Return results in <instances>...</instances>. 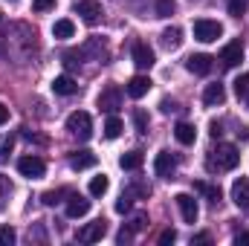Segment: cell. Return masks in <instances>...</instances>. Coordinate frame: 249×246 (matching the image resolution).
Masks as SVG:
<instances>
[{"instance_id": "cell-43", "label": "cell", "mask_w": 249, "mask_h": 246, "mask_svg": "<svg viewBox=\"0 0 249 246\" xmlns=\"http://www.w3.org/2000/svg\"><path fill=\"white\" fill-rule=\"evenodd\" d=\"M6 122H9V107L0 102V124H6Z\"/></svg>"}, {"instance_id": "cell-31", "label": "cell", "mask_w": 249, "mask_h": 246, "mask_svg": "<svg viewBox=\"0 0 249 246\" xmlns=\"http://www.w3.org/2000/svg\"><path fill=\"white\" fill-rule=\"evenodd\" d=\"M133 124H136V130H139V133H148V113H145L142 107H136V110H133Z\"/></svg>"}, {"instance_id": "cell-13", "label": "cell", "mask_w": 249, "mask_h": 246, "mask_svg": "<svg viewBox=\"0 0 249 246\" xmlns=\"http://www.w3.org/2000/svg\"><path fill=\"white\" fill-rule=\"evenodd\" d=\"M148 90H151V78H148V75H133V78L124 84V93H127L130 99H142Z\"/></svg>"}, {"instance_id": "cell-36", "label": "cell", "mask_w": 249, "mask_h": 246, "mask_svg": "<svg viewBox=\"0 0 249 246\" xmlns=\"http://www.w3.org/2000/svg\"><path fill=\"white\" fill-rule=\"evenodd\" d=\"M130 200H133V194H130V191H124L122 197H119V203H116V211H119V214L130 211Z\"/></svg>"}, {"instance_id": "cell-28", "label": "cell", "mask_w": 249, "mask_h": 246, "mask_svg": "<svg viewBox=\"0 0 249 246\" xmlns=\"http://www.w3.org/2000/svg\"><path fill=\"white\" fill-rule=\"evenodd\" d=\"M127 191H130V194H136V197H142V200H148V197H151V185L142 183V180H133V183L127 185Z\"/></svg>"}, {"instance_id": "cell-25", "label": "cell", "mask_w": 249, "mask_h": 246, "mask_svg": "<svg viewBox=\"0 0 249 246\" xmlns=\"http://www.w3.org/2000/svg\"><path fill=\"white\" fill-rule=\"evenodd\" d=\"M107 185H110V180H107L105 174H99V177L90 180V194H93V197H102V194L107 191Z\"/></svg>"}, {"instance_id": "cell-45", "label": "cell", "mask_w": 249, "mask_h": 246, "mask_svg": "<svg viewBox=\"0 0 249 246\" xmlns=\"http://www.w3.org/2000/svg\"><path fill=\"white\" fill-rule=\"evenodd\" d=\"M191 244H212V238H209V235H197Z\"/></svg>"}, {"instance_id": "cell-46", "label": "cell", "mask_w": 249, "mask_h": 246, "mask_svg": "<svg viewBox=\"0 0 249 246\" xmlns=\"http://www.w3.org/2000/svg\"><path fill=\"white\" fill-rule=\"evenodd\" d=\"M220 133H223V130H220V122H214L212 124V136H220Z\"/></svg>"}, {"instance_id": "cell-16", "label": "cell", "mask_w": 249, "mask_h": 246, "mask_svg": "<svg viewBox=\"0 0 249 246\" xmlns=\"http://www.w3.org/2000/svg\"><path fill=\"white\" fill-rule=\"evenodd\" d=\"M223 102H226L223 84H209L206 93H203V105H206V107H217V105H223Z\"/></svg>"}, {"instance_id": "cell-44", "label": "cell", "mask_w": 249, "mask_h": 246, "mask_svg": "<svg viewBox=\"0 0 249 246\" xmlns=\"http://www.w3.org/2000/svg\"><path fill=\"white\" fill-rule=\"evenodd\" d=\"M235 244H238V246H241V244H247V246H249V232H241V235L235 238Z\"/></svg>"}, {"instance_id": "cell-32", "label": "cell", "mask_w": 249, "mask_h": 246, "mask_svg": "<svg viewBox=\"0 0 249 246\" xmlns=\"http://www.w3.org/2000/svg\"><path fill=\"white\" fill-rule=\"evenodd\" d=\"M12 197V183H9V177L6 174H0V209L6 206V200Z\"/></svg>"}, {"instance_id": "cell-24", "label": "cell", "mask_w": 249, "mask_h": 246, "mask_svg": "<svg viewBox=\"0 0 249 246\" xmlns=\"http://www.w3.org/2000/svg\"><path fill=\"white\" fill-rule=\"evenodd\" d=\"M194 191H200V194H206L212 203H220V188L217 185H209V183H194Z\"/></svg>"}, {"instance_id": "cell-47", "label": "cell", "mask_w": 249, "mask_h": 246, "mask_svg": "<svg viewBox=\"0 0 249 246\" xmlns=\"http://www.w3.org/2000/svg\"><path fill=\"white\" fill-rule=\"evenodd\" d=\"M3 55H6V50H3V47H0V58H3Z\"/></svg>"}, {"instance_id": "cell-17", "label": "cell", "mask_w": 249, "mask_h": 246, "mask_svg": "<svg viewBox=\"0 0 249 246\" xmlns=\"http://www.w3.org/2000/svg\"><path fill=\"white\" fill-rule=\"evenodd\" d=\"M93 165H96V154H90V151H72L70 154V168L84 171V168H93Z\"/></svg>"}, {"instance_id": "cell-33", "label": "cell", "mask_w": 249, "mask_h": 246, "mask_svg": "<svg viewBox=\"0 0 249 246\" xmlns=\"http://www.w3.org/2000/svg\"><path fill=\"white\" fill-rule=\"evenodd\" d=\"M247 6H249V0H229V15L232 18H244Z\"/></svg>"}, {"instance_id": "cell-38", "label": "cell", "mask_w": 249, "mask_h": 246, "mask_svg": "<svg viewBox=\"0 0 249 246\" xmlns=\"http://www.w3.org/2000/svg\"><path fill=\"white\" fill-rule=\"evenodd\" d=\"M177 241V232L174 229H165L162 235H160V246H168V244H174Z\"/></svg>"}, {"instance_id": "cell-40", "label": "cell", "mask_w": 249, "mask_h": 246, "mask_svg": "<svg viewBox=\"0 0 249 246\" xmlns=\"http://www.w3.org/2000/svg\"><path fill=\"white\" fill-rule=\"evenodd\" d=\"M53 6H55V0H35V3H32L35 12H50Z\"/></svg>"}, {"instance_id": "cell-8", "label": "cell", "mask_w": 249, "mask_h": 246, "mask_svg": "<svg viewBox=\"0 0 249 246\" xmlns=\"http://www.w3.org/2000/svg\"><path fill=\"white\" fill-rule=\"evenodd\" d=\"M75 12H78L81 20L90 23V26H96V23L102 20V6H99L96 0H78V3H75Z\"/></svg>"}, {"instance_id": "cell-48", "label": "cell", "mask_w": 249, "mask_h": 246, "mask_svg": "<svg viewBox=\"0 0 249 246\" xmlns=\"http://www.w3.org/2000/svg\"><path fill=\"white\" fill-rule=\"evenodd\" d=\"M0 20H3V18H0Z\"/></svg>"}, {"instance_id": "cell-30", "label": "cell", "mask_w": 249, "mask_h": 246, "mask_svg": "<svg viewBox=\"0 0 249 246\" xmlns=\"http://www.w3.org/2000/svg\"><path fill=\"white\" fill-rule=\"evenodd\" d=\"M235 96H238V99H249V72H244V75L235 81Z\"/></svg>"}, {"instance_id": "cell-42", "label": "cell", "mask_w": 249, "mask_h": 246, "mask_svg": "<svg viewBox=\"0 0 249 246\" xmlns=\"http://www.w3.org/2000/svg\"><path fill=\"white\" fill-rule=\"evenodd\" d=\"M130 241H133V232H130V229H127V226H124L122 232H119V235H116V244H130Z\"/></svg>"}, {"instance_id": "cell-26", "label": "cell", "mask_w": 249, "mask_h": 246, "mask_svg": "<svg viewBox=\"0 0 249 246\" xmlns=\"http://www.w3.org/2000/svg\"><path fill=\"white\" fill-rule=\"evenodd\" d=\"M145 226H148V214H145V211H136V214L130 217V223H127V229H130L133 235H136V232H142Z\"/></svg>"}, {"instance_id": "cell-9", "label": "cell", "mask_w": 249, "mask_h": 246, "mask_svg": "<svg viewBox=\"0 0 249 246\" xmlns=\"http://www.w3.org/2000/svg\"><path fill=\"white\" fill-rule=\"evenodd\" d=\"M130 58H133V64H136L139 70H151V67H154V50H151L148 44L136 41L133 50H130Z\"/></svg>"}, {"instance_id": "cell-27", "label": "cell", "mask_w": 249, "mask_h": 246, "mask_svg": "<svg viewBox=\"0 0 249 246\" xmlns=\"http://www.w3.org/2000/svg\"><path fill=\"white\" fill-rule=\"evenodd\" d=\"M122 133V119H116V116H110L107 122H105V136L107 139H116Z\"/></svg>"}, {"instance_id": "cell-49", "label": "cell", "mask_w": 249, "mask_h": 246, "mask_svg": "<svg viewBox=\"0 0 249 246\" xmlns=\"http://www.w3.org/2000/svg\"><path fill=\"white\" fill-rule=\"evenodd\" d=\"M12 3H15V0H12Z\"/></svg>"}, {"instance_id": "cell-39", "label": "cell", "mask_w": 249, "mask_h": 246, "mask_svg": "<svg viewBox=\"0 0 249 246\" xmlns=\"http://www.w3.org/2000/svg\"><path fill=\"white\" fill-rule=\"evenodd\" d=\"M160 110H162V113H174V110H180V105L171 102V99H162V102H160Z\"/></svg>"}, {"instance_id": "cell-4", "label": "cell", "mask_w": 249, "mask_h": 246, "mask_svg": "<svg viewBox=\"0 0 249 246\" xmlns=\"http://www.w3.org/2000/svg\"><path fill=\"white\" fill-rule=\"evenodd\" d=\"M99 107H102L105 113H116V110L122 107V90H119L116 84H107V87L99 93Z\"/></svg>"}, {"instance_id": "cell-19", "label": "cell", "mask_w": 249, "mask_h": 246, "mask_svg": "<svg viewBox=\"0 0 249 246\" xmlns=\"http://www.w3.org/2000/svg\"><path fill=\"white\" fill-rule=\"evenodd\" d=\"M160 41H162V47L171 53V50H180V44H183V29L180 26H171V29H165L162 35H160Z\"/></svg>"}, {"instance_id": "cell-37", "label": "cell", "mask_w": 249, "mask_h": 246, "mask_svg": "<svg viewBox=\"0 0 249 246\" xmlns=\"http://www.w3.org/2000/svg\"><path fill=\"white\" fill-rule=\"evenodd\" d=\"M12 148H15V136H3L0 139V157H9Z\"/></svg>"}, {"instance_id": "cell-6", "label": "cell", "mask_w": 249, "mask_h": 246, "mask_svg": "<svg viewBox=\"0 0 249 246\" xmlns=\"http://www.w3.org/2000/svg\"><path fill=\"white\" fill-rule=\"evenodd\" d=\"M105 235H107V220H102V217H99V220H93V223L81 226L75 238H78L81 244H96V241H102Z\"/></svg>"}, {"instance_id": "cell-12", "label": "cell", "mask_w": 249, "mask_h": 246, "mask_svg": "<svg viewBox=\"0 0 249 246\" xmlns=\"http://www.w3.org/2000/svg\"><path fill=\"white\" fill-rule=\"evenodd\" d=\"M78 53H81V58H93V61H105L107 58V47H105L102 38H90Z\"/></svg>"}, {"instance_id": "cell-29", "label": "cell", "mask_w": 249, "mask_h": 246, "mask_svg": "<svg viewBox=\"0 0 249 246\" xmlns=\"http://www.w3.org/2000/svg\"><path fill=\"white\" fill-rule=\"evenodd\" d=\"M174 12H177L174 0H157V18H171Z\"/></svg>"}, {"instance_id": "cell-41", "label": "cell", "mask_w": 249, "mask_h": 246, "mask_svg": "<svg viewBox=\"0 0 249 246\" xmlns=\"http://www.w3.org/2000/svg\"><path fill=\"white\" fill-rule=\"evenodd\" d=\"M64 191H47V194H44V197H41V200H44V206H55V203H58V197H61Z\"/></svg>"}, {"instance_id": "cell-7", "label": "cell", "mask_w": 249, "mask_h": 246, "mask_svg": "<svg viewBox=\"0 0 249 246\" xmlns=\"http://www.w3.org/2000/svg\"><path fill=\"white\" fill-rule=\"evenodd\" d=\"M154 171H157V177L171 180V177H174V171H177V157H174L171 151L157 154V159H154Z\"/></svg>"}, {"instance_id": "cell-10", "label": "cell", "mask_w": 249, "mask_h": 246, "mask_svg": "<svg viewBox=\"0 0 249 246\" xmlns=\"http://www.w3.org/2000/svg\"><path fill=\"white\" fill-rule=\"evenodd\" d=\"M220 61H223V67H226V70L238 67V64L244 61V44H241V41L226 44V47H223V53H220Z\"/></svg>"}, {"instance_id": "cell-23", "label": "cell", "mask_w": 249, "mask_h": 246, "mask_svg": "<svg viewBox=\"0 0 249 246\" xmlns=\"http://www.w3.org/2000/svg\"><path fill=\"white\" fill-rule=\"evenodd\" d=\"M72 32H75V26H72V20H55V26H53V35L55 38H72Z\"/></svg>"}, {"instance_id": "cell-34", "label": "cell", "mask_w": 249, "mask_h": 246, "mask_svg": "<svg viewBox=\"0 0 249 246\" xmlns=\"http://www.w3.org/2000/svg\"><path fill=\"white\" fill-rule=\"evenodd\" d=\"M78 64H81V53H78V50H70V53H64V67H67V70H75Z\"/></svg>"}, {"instance_id": "cell-35", "label": "cell", "mask_w": 249, "mask_h": 246, "mask_svg": "<svg viewBox=\"0 0 249 246\" xmlns=\"http://www.w3.org/2000/svg\"><path fill=\"white\" fill-rule=\"evenodd\" d=\"M15 238H18V235H15L12 226H0V246H12L15 244Z\"/></svg>"}, {"instance_id": "cell-15", "label": "cell", "mask_w": 249, "mask_h": 246, "mask_svg": "<svg viewBox=\"0 0 249 246\" xmlns=\"http://www.w3.org/2000/svg\"><path fill=\"white\" fill-rule=\"evenodd\" d=\"M90 211V200H84L81 194H70V200H67V217H84Z\"/></svg>"}, {"instance_id": "cell-3", "label": "cell", "mask_w": 249, "mask_h": 246, "mask_svg": "<svg viewBox=\"0 0 249 246\" xmlns=\"http://www.w3.org/2000/svg\"><path fill=\"white\" fill-rule=\"evenodd\" d=\"M220 35H223V26H220L217 20H209V18L194 20V38H197V41L212 44V41H217Z\"/></svg>"}, {"instance_id": "cell-5", "label": "cell", "mask_w": 249, "mask_h": 246, "mask_svg": "<svg viewBox=\"0 0 249 246\" xmlns=\"http://www.w3.org/2000/svg\"><path fill=\"white\" fill-rule=\"evenodd\" d=\"M18 171H20L23 177H29V180H41V177L47 174V165H44L41 157H20V159H18Z\"/></svg>"}, {"instance_id": "cell-14", "label": "cell", "mask_w": 249, "mask_h": 246, "mask_svg": "<svg viewBox=\"0 0 249 246\" xmlns=\"http://www.w3.org/2000/svg\"><path fill=\"white\" fill-rule=\"evenodd\" d=\"M232 200L238 209H249V177H241L232 183Z\"/></svg>"}, {"instance_id": "cell-22", "label": "cell", "mask_w": 249, "mask_h": 246, "mask_svg": "<svg viewBox=\"0 0 249 246\" xmlns=\"http://www.w3.org/2000/svg\"><path fill=\"white\" fill-rule=\"evenodd\" d=\"M142 162H145V157L139 151H127V154H122V159H119V165H122L124 171H136V168H142Z\"/></svg>"}, {"instance_id": "cell-1", "label": "cell", "mask_w": 249, "mask_h": 246, "mask_svg": "<svg viewBox=\"0 0 249 246\" xmlns=\"http://www.w3.org/2000/svg\"><path fill=\"white\" fill-rule=\"evenodd\" d=\"M238 162H241V154L229 142H217V148H212L209 157H206L209 171H232V168H238Z\"/></svg>"}, {"instance_id": "cell-20", "label": "cell", "mask_w": 249, "mask_h": 246, "mask_svg": "<svg viewBox=\"0 0 249 246\" xmlns=\"http://www.w3.org/2000/svg\"><path fill=\"white\" fill-rule=\"evenodd\" d=\"M174 136H177V142H180V145H194V139H197V130H194V124L180 122L177 127H174Z\"/></svg>"}, {"instance_id": "cell-11", "label": "cell", "mask_w": 249, "mask_h": 246, "mask_svg": "<svg viewBox=\"0 0 249 246\" xmlns=\"http://www.w3.org/2000/svg\"><path fill=\"white\" fill-rule=\"evenodd\" d=\"M174 203H177V209H180V214H183L186 223H194V220H197L200 211H197V200H194L191 194H177Z\"/></svg>"}, {"instance_id": "cell-18", "label": "cell", "mask_w": 249, "mask_h": 246, "mask_svg": "<svg viewBox=\"0 0 249 246\" xmlns=\"http://www.w3.org/2000/svg\"><path fill=\"white\" fill-rule=\"evenodd\" d=\"M188 72H194V75H209L212 72V58L209 55H191L186 61Z\"/></svg>"}, {"instance_id": "cell-21", "label": "cell", "mask_w": 249, "mask_h": 246, "mask_svg": "<svg viewBox=\"0 0 249 246\" xmlns=\"http://www.w3.org/2000/svg\"><path fill=\"white\" fill-rule=\"evenodd\" d=\"M53 90H55L58 96H72V93H78V84H75L70 75H58V78L53 81Z\"/></svg>"}, {"instance_id": "cell-2", "label": "cell", "mask_w": 249, "mask_h": 246, "mask_svg": "<svg viewBox=\"0 0 249 246\" xmlns=\"http://www.w3.org/2000/svg\"><path fill=\"white\" fill-rule=\"evenodd\" d=\"M67 130H70L78 142H87V139L93 136V119H90V113H84V110L70 113V116H67Z\"/></svg>"}]
</instances>
